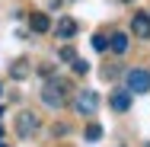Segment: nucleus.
I'll return each instance as SVG.
<instances>
[{
    "instance_id": "nucleus-1",
    "label": "nucleus",
    "mask_w": 150,
    "mask_h": 147,
    "mask_svg": "<svg viewBox=\"0 0 150 147\" xmlns=\"http://www.w3.org/2000/svg\"><path fill=\"white\" fill-rule=\"evenodd\" d=\"M67 99H70V83L67 80H48L42 87V102L48 109H64Z\"/></svg>"
},
{
    "instance_id": "nucleus-2",
    "label": "nucleus",
    "mask_w": 150,
    "mask_h": 147,
    "mask_svg": "<svg viewBox=\"0 0 150 147\" xmlns=\"http://www.w3.org/2000/svg\"><path fill=\"white\" fill-rule=\"evenodd\" d=\"M74 109H77L80 115H96V112H99V93H96V89H80V93L74 96Z\"/></svg>"
},
{
    "instance_id": "nucleus-3",
    "label": "nucleus",
    "mask_w": 150,
    "mask_h": 147,
    "mask_svg": "<svg viewBox=\"0 0 150 147\" xmlns=\"http://www.w3.org/2000/svg\"><path fill=\"white\" fill-rule=\"evenodd\" d=\"M35 131H38V115L29 112V109L19 112V115H16V134H19V138H32Z\"/></svg>"
},
{
    "instance_id": "nucleus-4",
    "label": "nucleus",
    "mask_w": 150,
    "mask_h": 147,
    "mask_svg": "<svg viewBox=\"0 0 150 147\" xmlns=\"http://www.w3.org/2000/svg\"><path fill=\"white\" fill-rule=\"evenodd\" d=\"M128 89L131 93H150V74L141 70V67L128 70Z\"/></svg>"
},
{
    "instance_id": "nucleus-5",
    "label": "nucleus",
    "mask_w": 150,
    "mask_h": 147,
    "mask_svg": "<svg viewBox=\"0 0 150 147\" xmlns=\"http://www.w3.org/2000/svg\"><path fill=\"white\" fill-rule=\"evenodd\" d=\"M131 32H134L137 38H150V13H134Z\"/></svg>"
},
{
    "instance_id": "nucleus-6",
    "label": "nucleus",
    "mask_w": 150,
    "mask_h": 147,
    "mask_svg": "<svg viewBox=\"0 0 150 147\" xmlns=\"http://www.w3.org/2000/svg\"><path fill=\"white\" fill-rule=\"evenodd\" d=\"M109 106H112L118 115H121V112H128V109H131V89H115L112 99H109Z\"/></svg>"
},
{
    "instance_id": "nucleus-7",
    "label": "nucleus",
    "mask_w": 150,
    "mask_h": 147,
    "mask_svg": "<svg viewBox=\"0 0 150 147\" xmlns=\"http://www.w3.org/2000/svg\"><path fill=\"white\" fill-rule=\"evenodd\" d=\"M29 29L38 32V35H45V32L51 29V19H48L45 13H29Z\"/></svg>"
},
{
    "instance_id": "nucleus-8",
    "label": "nucleus",
    "mask_w": 150,
    "mask_h": 147,
    "mask_svg": "<svg viewBox=\"0 0 150 147\" xmlns=\"http://www.w3.org/2000/svg\"><path fill=\"white\" fill-rule=\"evenodd\" d=\"M77 29H80V26H77V19H70V16H64V19H61L58 23V38H74V35H77Z\"/></svg>"
},
{
    "instance_id": "nucleus-9",
    "label": "nucleus",
    "mask_w": 150,
    "mask_h": 147,
    "mask_svg": "<svg viewBox=\"0 0 150 147\" xmlns=\"http://www.w3.org/2000/svg\"><path fill=\"white\" fill-rule=\"evenodd\" d=\"M128 45H131V42H128V35H125V32H112V35H109V48H112L115 55H125V51H128Z\"/></svg>"
},
{
    "instance_id": "nucleus-10",
    "label": "nucleus",
    "mask_w": 150,
    "mask_h": 147,
    "mask_svg": "<svg viewBox=\"0 0 150 147\" xmlns=\"http://www.w3.org/2000/svg\"><path fill=\"white\" fill-rule=\"evenodd\" d=\"M10 77L13 80H26L29 77V61H13L10 64Z\"/></svg>"
},
{
    "instance_id": "nucleus-11",
    "label": "nucleus",
    "mask_w": 150,
    "mask_h": 147,
    "mask_svg": "<svg viewBox=\"0 0 150 147\" xmlns=\"http://www.w3.org/2000/svg\"><path fill=\"white\" fill-rule=\"evenodd\" d=\"M83 138H86V141H102V125H86Z\"/></svg>"
},
{
    "instance_id": "nucleus-12",
    "label": "nucleus",
    "mask_w": 150,
    "mask_h": 147,
    "mask_svg": "<svg viewBox=\"0 0 150 147\" xmlns=\"http://www.w3.org/2000/svg\"><path fill=\"white\" fill-rule=\"evenodd\" d=\"M93 48H96V51H105V48H109V35L96 32V35H93Z\"/></svg>"
},
{
    "instance_id": "nucleus-13",
    "label": "nucleus",
    "mask_w": 150,
    "mask_h": 147,
    "mask_svg": "<svg viewBox=\"0 0 150 147\" xmlns=\"http://www.w3.org/2000/svg\"><path fill=\"white\" fill-rule=\"evenodd\" d=\"M70 67H74V74H80V77H83V74H90V64H86L83 58H77L74 64H70Z\"/></svg>"
},
{
    "instance_id": "nucleus-14",
    "label": "nucleus",
    "mask_w": 150,
    "mask_h": 147,
    "mask_svg": "<svg viewBox=\"0 0 150 147\" xmlns=\"http://www.w3.org/2000/svg\"><path fill=\"white\" fill-rule=\"evenodd\" d=\"M61 61H67V64H74V61H77V51H74L70 45H64V48H61Z\"/></svg>"
},
{
    "instance_id": "nucleus-15",
    "label": "nucleus",
    "mask_w": 150,
    "mask_h": 147,
    "mask_svg": "<svg viewBox=\"0 0 150 147\" xmlns=\"http://www.w3.org/2000/svg\"><path fill=\"white\" fill-rule=\"evenodd\" d=\"M51 70H54L51 64H42V67H38V74H42V77H51Z\"/></svg>"
},
{
    "instance_id": "nucleus-16",
    "label": "nucleus",
    "mask_w": 150,
    "mask_h": 147,
    "mask_svg": "<svg viewBox=\"0 0 150 147\" xmlns=\"http://www.w3.org/2000/svg\"><path fill=\"white\" fill-rule=\"evenodd\" d=\"M115 74H118V67H105V70H102V77H105V80H112Z\"/></svg>"
},
{
    "instance_id": "nucleus-17",
    "label": "nucleus",
    "mask_w": 150,
    "mask_h": 147,
    "mask_svg": "<svg viewBox=\"0 0 150 147\" xmlns=\"http://www.w3.org/2000/svg\"><path fill=\"white\" fill-rule=\"evenodd\" d=\"M0 141H3V125H0Z\"/></svg>"
},
{
    "instance_id": "nucleus-18",
    "label": "nucleus",
    "mask_w": 150,
    "mask_h": 147,
    "mask_svg": "<svg viewBox=\"0 0 150 147\" xmlns=\"http://www.w3.org/2000/svg\"><path fill=\"white\" fill-rule=\"evenodd\" d=\"M0 96H3V83H0Z\"/></svg>"
},
{
    "instance_id": "nucleus-19",
    "label": "nucleus",
    "mask_w": 150,
    "mask_h": 147,
    "mask_svg": "<svg viewBox=\"0 0 150 147\" xmlns=\"http://www.w3.org/2000/svg\"><path fill=\"white\" fill-rule=\"evenodd\" d=\"M0 147H10V144H3V141H0Z\"/></svg>"
},
{
    "instance_id": "nucleus-20",
    "label": "nucleus",
    "mask_w": 150,
    "mask_h": 147,
    "mask_svg": "<svg viewBox=\"0 0 150 147\" xmlns=\"http://www.w3.org/2000/svg\"><path fill=\"white\" fill-rule=\"evenodd\" d=\"M0 115H3V106H0Z\"/></svg>"
},
{
    "instance_id": "nucleus-21",
    "label": "nucleus",
    "mask_w": 150,
    "mask_h": 147,
    "mask_svg": "<svg viewBox=\"0 0 150 147\" xmlns=\"http://www.w3.org/2000/svg\"><path fill=\"white\" fill-rule=\"evenodd\" d=\"M125 3H131V0H125Z\"/></svg>"
}]
</instances>
